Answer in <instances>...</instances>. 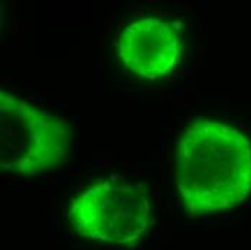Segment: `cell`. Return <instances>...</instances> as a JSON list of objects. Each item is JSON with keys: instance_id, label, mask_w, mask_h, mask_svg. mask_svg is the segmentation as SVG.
Here are the masks:
<instances>
[{"instance_id": "6da1fadb", "label": "cell", "mask_w": 251, "mask_h": 250, "mask_svg": "<svg viewBox=\"0 0 251 250\" xmlns=\"http://www.w3.org/2000/svg\"><path fill=\"white\" fill-rule=\"evenodd\" d=\"M175 185L192 217L226 211L251 193V142L235 127L198 117L183 130Z\"/></svg>"}, {"instance_id": "7a4b0ae2", "label": "cell", "mask_w": 251, "mask_h": 250, "mask_svg": "<svg viewBox=\"0 0 251 250\" xmlns=\"http://www.w3.org/2000/svg\"><path fill=\"white\" fill-rule=\"evenodd\" d=\"M70 155L64 120L0 91V167L6 172L39 175Z\"/></svg>"}, {"instance_id": "3957f363", "label": "cell", "mask_w": 251, "mask_h": 250, "mask_svg": "<svg viewBox=\"0 0 251 250\" xmlns=\"http://www.w3.org/2000/svg\"><path fill=\"white\" fill-rule=\"evenodd\" d=\"M151 197L143 184L97 181L73 198L68 220L79 236L113 245H134L151 224Z\"/></svg>"}, {"instance_id": "277c9868", "label": "cell", "mask_w": 251, "mask_h": 250, "mask_svg": "<svg viewBox=\"0 0 251 250\" xmlns=\"http://www.w3.org/2000/svg\"><path fill=\"white\" fill-rule=\"evenodd\" d=\"M117 54L127 70L153 81L175 68L182 54V41L168 22L145 18L133 21L123 29Z\"/></svg>"}]
</instances>
